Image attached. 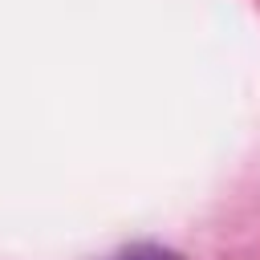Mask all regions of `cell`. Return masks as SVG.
I'll return each mask as SVG.
<instances>
[{
	"label": "cell",
	"instance_id": "cell-1",
	"mask_svg": "<svg viewBox=\"0 0 260 260\" xmlns=\"http://www.w3.org/2000/svg\"><path fill=\"white\" fill-rule=\"evenodd\" d=\"M122 260H183V256L171 248H158V244H138V248L122 252Z\"/></svg>",
	"mask_w": 260,
	"mask_h": 260
}]
</instances>
